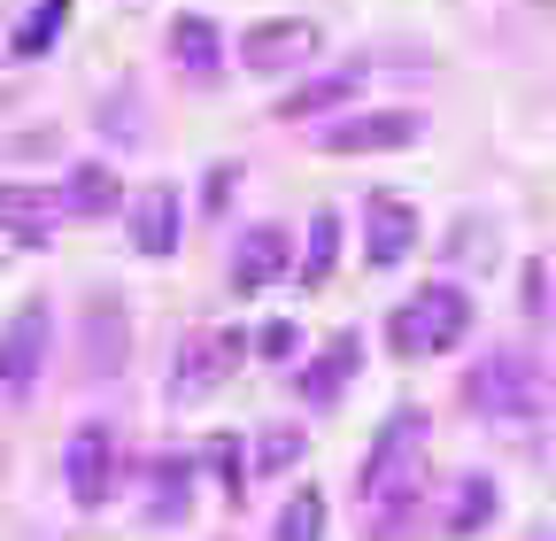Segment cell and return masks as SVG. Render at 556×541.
I'll list each match as a JSON object with an SVG mask.
<instances>
[{"mask_svg":"<svg viewBox=\"0 0 556 541\" xmlns=\"http://www.w3.org/2000/svg\"><path fill=\"white\" fill-rule=\"evenodd\" d=\"M426 449H433V411L426 402H402L387 411V426L364 449V511H371V541H417V503H426Z\"/></svg>","mask_w":556,"mask_h":541,"instance_id":"cell-1","label":"cell"},{"mask_svg":"<svg viewBox=\"0 0 556 541\" xmlns=\"http://www.w3.org/2000/svg\"><path fill=\"white\" fill-rule=\"evenodd\" d=\"M471 325H479L471 287L426 279V287H409V294L394 302V317H387V349H394L402 364H433V356H456V349H464Z\"/></svg>","mask_w":556,"mask_h":541,"instance_id":"cell-2","label":"cell"},{"mask_svg":"<svg viewBox=\"0 0 556 541\" xmlns=\"http://www.w3.org/2000/svg\"><path fill=\"white\" fill-rule=\"evenodd\" d=\"M464 411L471 418H486V426H533L541 411H548V372H541V356L518 341V349H486L471 372H464Z\"/></svg>","mask_w":556,"mask_h":541,"instance_id":"cell-3","label":"cell"},{"mask_svg":"<svg viewBox=\"0 0 556 541\" xmlns=\"http://www.w3.org/2000/svg\"><path fill=\"white\" fill-rule=\"evenodd\" d=\"M47 356H54V302L31 294L0 325V402H31L47 379Z\"/></svg>","mask_w":556,"mask_h":541,"instance_id":"cell-4","label":"cell"},{"mask_svg":"<svg viewBox=\"0 0 556 541\" xmlns=\"http://www.w3.org/2000/svg\"><path fill=\"white\" fill-rule=\"evenodd\" d=\"M116 480H124L116 426L78 418V426H70V441H62V495H70V511H101V503L116 495Z\"/></svg>","mask_w":556,"mask_h":541,"instance_id":"cell-5","label":"cell"},{"mask_svg":"<svg viewBox=\"0 0 556 541\" xmlns=\"http://www.w3.org/2000/svg\"><path fill=\"white\" fill-rule=\"evenodd\" d=\"M248 356V332L240 325H193L178 332V356H170V402H201V394H217Z\"/></svg>","mask_w":556,"mask_h":541,"instance_id":"cell-6","label":"cell"},{"mask_svg":"<svg viewBox=\"0 0 556 541\" xmlns=\"http://www.w3.org/2000/svg\"><path fill=\"white\" fill-rule=\"evenodd\" d=\"M426 140V116L417 109H348L317 131L325 155H394V148H417Z\"/></svg>","mask_w":556,"mask_h":541,"instance_id":"cell-7","label":"cell"},{"mask_svg":"<svg viewBox=\"0 0 556 541\" xmlns=\"http://www.w3.org/2000/svg\"><path fill=\"white\" fill-rule=\"evenodd\" d=\"M193 449H155L139 464V518L148 526H193Z\"/></svg>","mask_w":556,"mask_h":541,"instance_id":"cell-8","label":"cell"},{"mask_svg":"<svg viewBox=\"0 0 556 541\" xmlns=\"http://www.w3.org/2000/svg\"><path fill=\"white\" fill-rule=\"evenodd\" d=\"M317 47H325V24L278 16V24H255L240 39V62H248L255 78H287V71H302V62H317Z\"/></svg>","mask_w":556,"mask_h":541,"instance_id":"cell-9","label":"cell"},{"mask_svg":"<svg viewBox=\"0 0 556 541\" xmlns=\"http://www.w3.org/2000/svg\"><path fill=\"white\" fill-rule=\"evenodd\" d=\"M417 248V201L409 193H364V263L371 270H402Z\"/></svg>","mask_w":556,"mask_h":541,"instance_id":"cell-10","label":"cell"},{"mask_svg":"<svg viewBox=\"0 0 556 541\" xmlns=\"http://www.w3.org/2000/svg\"><path fill=\"white\" fill-rule=\"evenodd\" d=\"M178 217H186V193L170 186V178H155V186H139L131 201H124V240L139 248V255H178Z\"/></svg>","mask_w":556,"mask_h":541,"instance_id":"cell-11","label":"cell"},{"mask_svg":"<svg viewBox=\"0 0 556 541\" xmlns=\"http://www.w3.org/2000/svg\"><path fill=\"white\" fill-rule=\"evenodd\" d=\"M356 372H364V332H332V341L294 372V394L309 411H340V394L356 387Z\"/></svg>","mask_w":556,"mask_h":541,"instance_id":"cell-12","label":"cell"},{"mask_svg":"<svg viewBox=\"0 0 556 541\" xmlns=\"http://www.w3.org/2000/svg\"><path fill=\"white\" fill-rule=\"evenodd\" d=\"M287 270H294V240H287L278 217H263L232 240V294H263V287L287 279Z\"/></svg>","mask_w":556,"mask_h":541,"instance_id":"cell-13","label":"cell"},{"mask_svg":"<svg viewBox=\"0 0 556 541\" xmlns=\"http://www.w3.org/2000/svg\"><path fill=\"white\" fill-rule=\"evenodd\" d=\"M225 62H232V47H225V24L217 16H193V9L170 16V71L186 86H217Z\"/></svg>","mask_w":556,"mask_h":541,"instance_id":"cell-14","label":"cell"},{"mask_svg":"<svg viewBox=\"0 0 556 541\" xmlns=\"http://www.w3.org/2000/svg\"><path fill=\"white\" fill-rule=\"evenodd\" d=\"M62 217H78V225H109V217H124V178H116V163H70L62 171Z\"/></svg>","mask_w":556,"mask_h":541,"instance_id":"cell-15","label":"cell"},{"mask_svg":"<svg viewBox=\"0 0 556 541\" xmlns=\"http://www.w3.org/2000/svg\"><path fill=\"white\" fill-rule=\"evenodd\" d=\"M54 225H62V193L24 186V178H0V232H9L16 248H47Z\"/></svg>","mask_w":556,"mask_h":541,"instance_id":"cell-16","label":"cell"},{"mask_svg":"<svg viewBox=\"0 0 556 541\" xmlns=\"http://www.w3.org/2000/svg\"><path fill=\"white\" fill-rule=\"evenodd\" d=\"M495 518H503V488H495V471H464V480L448 488V503H441V533H448V541H479Z\"/></svg>","mask_w":556,"mask_h":541,"instance_id":"cell-17","label":"cell"},{"mask_svg":"<svg viewBox=\"0 0 556 541\" xmlns=\"http://www.w3.org/2000/svg\"><path fill=\"white\" fill-rule=\"evenodd\" d=\"M356 86H364V62H340V71H317L309 86H294V93H278V124H309V116H340L348 101H356Z\"/></svg>","mask_w":556,"mask_h":541,"instance_id":"cell-18","label":"cell"},{"mask_svg":"<svg viewBox=\"0 0 556 541\" xmlns=\"http://www.w3.org/2000/svg\"><path fill=\"white\" fill-rule=\"evenodd\" d=\"M124 364H131L124 302H116V294H93V302H86V372H93V379H116Z\"/></svg>","mask_w":556,"mask_h":541,"instance_id":"cell-19","label":"cell"},{"mask_svg":"<svg viewBox=\"0 0 556 541\" xmlns=\"http://www.w3.org/2000/svg\"><path fill=\"white\" fill-rule=\"evenodd\" d=\"M340 240H348V232H340V210H317V217H309V240H302V255H294V287H309V294L332 287Z\"/></svg>","mask_w":556,"mask_h":541,"instance_id":"cell-20","label":"cell"},{"mask_svg":"<svg viewBox=\"0 0 556 541\" xmlns=\"http://www.w3.org/2000/svg\"><path fill=\"white\" fill-rule=\"evenodd\" d=\"M62 24H70V0H31V9H24V24L9 32V54H16V62H39V54H54Z\"/></svg>","mask_w":556,"mask_h":541,"instance_id":"cell-21","label":"cell"},{"mask_svg":"<svg viewBox=\"0 0 556 541\" xmlns=\"http://www.w3.org/2000/svg\"><path fill=\"white\" fill-rule=\"evenodd\" d=\"M93 131H109L116 148H148V109H139V86H109V101L93 109Z\"/></svg>","mask_w":556,"mask_h":541,"instance_id":"cell-22","label":"cell"},{"mask_svg":"<svg viewBox=\"0 0 556 541\" xmlns=\"http://www.w3.org/2000/svg\"><path fill=\"white\" fill-rule=\"evenodd\" d=\"M270 541H325V495L317 488H294L270 518Z\"/></svg>","mask_w":556,"mask_h":541,"instance_id":"cell-23","label":"cell"},{"mask_svg":"<svg viewBox=\"0 0 556 541\" xmlns=\"http://www.w3.org/2000/svg\"><path fill=\"white\" fill-rule=\"evenodd\" d=\"M193 464H201V471H217V488H225V495L248 488V441H240V433H208V441L193 449Z\"/></svg>","mask_w":556,"mask_h":541,"instance_id":"cell-24","label":"cell"},{"mask_svg":"<svg viewBox=\"0 0 556 541\" xmlns=\"http://www.w3.org/2000/svg\"><path fill=\"white\" fill-rule=\"evenodd\" d=\"M302 449H309V433H302V426H263V433H255L248 471H294V464H302Z\"/></svg>","mask_w":556,"mask_h":541,"instance_id":"cell-25","label":"cell"},{"mask_svg":"<svg viewBox=\"0 0 556 541\" xmlns=\"http://www.w3.org/2000/svg\"><path fill=\"white\" fill-rule=\"evenodd\" d=\"M248 356H263V364H302V325H294V317L248 325Z\"/></svg>","mask_w":556,"mask_h":541,"instance_id":"cell-26","label":"cell"},{"mask_svg":"<svg viewBox=\"0 0 556 541\" xmlns=\"http://www.w3.org/2000/svg\"><path fill=\"white\" fill-rule=\"evenodd\" d=\"M232 193H240V163H217V171L201 178V217H225Z\"/></svg>","mask_w":556,"mask_h":541,"instance_id":"cell-27","label":"cell"},{"mask_svg":"<svg viewBox=\"0 0 556 541\" xmlns=\"http://www.w3.org/2000/svg\"><path fill=\"white\" fill-rule=\"evenodd\" d=\"M518 310L533 325H548V263H526V279H518Z\"/></svg>","mask_w":556,"mask_h":541,"instance_id":"cell-28","label":"cell"}]
</instances>
